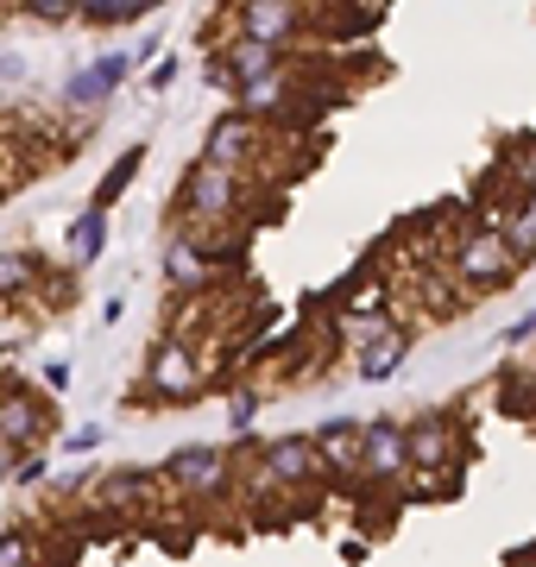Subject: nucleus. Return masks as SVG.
Instances as JSON below:
<instances>
[{"instance_id": "1", "label": "nucleus", "mask_w": 536, "mask_h": 567, "mask_svg": "<svg viewBox=\"0 0 536 567\" xmlns=\"http://www.w3.org/2000/svg\"><path fill=\"white\" fill-rule=\"evenodd\" d=\"M247 203V183L240 171H215V164H189L184 183H177V203H171V221H196V227H221L240 215Z\"/></svg>"}, {"instance_id": "2", "label": "nucleus", "mask_w": 536, "mask_h": 567, "mask_svg": "<svg viewBox=\"0 0 536 567\" xmlns=\"http://www.w3.org/2000/svg\"><path fill=\"white\" fill-rule=\"evenodd\" d=\"M449 271H454L461 284H467L474 297H486V290H505V284H512L517 271H524V265L512 259V246H505V234H498V227L480 221V227H467V234L454 240Z\"/></svg>"}, {"instance_id": "3", "label": "nucleus", "mask_w": 536, "mask_h": 567, "mask_svg": "<svg viewBox=\"0 0 536 567\" xmlns=\"http://www.w3.org/2000/svg\"><path fill=\"white\" fill-rule=\"evenodd\" d=\"M221 25L234 32V39L290 51V44H303L316 32V13H310V7H285V0H247V7H227Z\"/></svg>"}, {"instance_id": "4", "label": "nucleus", "mask_w": 536, "mask_h": 567, "mask_svg": "<svg viewBox=\"0 0 536 567\" xmlns=\"http://www.w3.org/2000/svg\"><path fill=\"white\" fill-rule=\"evenodd\" d=\"M208 385V360L184 334H165V341L145 353V398H158V404H184L196 391Z\"/></svg>"}, {"instance_id": "5", "label": "nucleus", "mask_w": 536, "mask_h": 567, "mask_svg": "<svg viewBox=\"0 0 536 567\" xmlns=\"http://www.w3.org/2000/svg\"><path fill=\"white\" fill-rule=\"evenodd\" d=\"M252 480L271 492H310L329 480V466L316 454V435H278V442L259 447V461H252Z\"/></svg>"}, {"instance_id": "6", "label": "nucleus", "mask_w": 536, "mask_h": 567, "mask_svg": "<svg viewBox=\"0 0 536 567\" xmlns=\"http://www.w3.org/2000/svg\"><path fill=\"white\" fill-rule=\"evenodd\" d=\"M158 480H165L177 498H215V492L234 480V454L215 447V442H189V447H177V454L158 466Z\"/></svg>"}, {"instance_id": "7", "label": "nucleus", "mask_w": 536, "mask_h": 567, "mask_svg": "<svg viewBox=\"0 0 536 567\" xmlns=\"http://www.w3.org/2000/svg\"><path fill=\"white\" fill-rule=\"evenodd\" d=\"M411 473V423H392V416H372L367 442H360V480H379L392 486Z\"/></svg>"}, {"instance_id": "8", "label": "nucleus", "mask_w": 536, "mask_h": 567, "mask_svg": "<svg viewBox=\"0 0 536 567\" xmlns=\"http://www.w3.org/2000/svg\"><path fill=\"white\" fill-rule=\"evenodd\" d=\"M259 158V121H247L240 107H221L203 133V152L196 164H215V171H240V164Z\"/></svg>"}, {"instance_id": "9", "label": "nucleus", "mask_w": 536, "mask_h": 567, "mask_svg": "<svg viewBox=\"0 0 536 567\" xmlns=\"http://www.w3.org/2000/svg\"><path fill=\"white\" fill-rule=\"evenodd\" d=\"M44 435H51V398L0 379V442H13L32 454V447H44Z\"/></svg>"}, {"instance_id": "10", "label": "nucleus", "mask_w": 536, "mask_h": 567, "mask_svg": "<svg viewBox=\"0 0 536 567\" xmlns=\"http://www.w3.org/2000/svg\"><path fill=\"white\" fill-rule=\"evenodd\" d=\"M221 278V259H208V246H203V234H171V246H165V284L177 290V297H203L208 284Z\"/></svg>"}, {"instance_id": "11", "label": "nucleus", "mask_w": 536, "mask_h": 567, "mask_svg": "<svg viewBox=\"0 0 536 567\" xmlns=\"http://www.w3.org/2000/svg\"><path fill=\"white\" fill-rule=\"evenodd\" d=\"M133 70H140V63H133V51H107V58L83 63V70H70V82H63V107H95V102H107V95H114V89H121Z\"/></svg>"}, {"instance_id": "12", "label": "nucleus", "mask_w": 536, "mask_h": 567, "mask_svg": "<svg viewBox=\"0 0 536 567\" xmlns=\"http://www.w3.org/2000/svg\"><path fill=\"white\" fill-rule=\"evenodd\" d=\"M208 58L227 70V82H234V89H247V82H266V76H278V70H290V51H278V44H252V39H234V32H227V44H215Z\"/></svg>"}, {"instance_id": "13", "label": "nucleus", "mask_w": 536, "mask_h": 567, "mask_svg": "<svg viewBox=\"0 0 536 567\" xmlns=\"http://www.w3.org/2000/svg\"><path fill=\"white\" fill-rule=\"evenodd\" d=\"M461 461V429L442 416V410H423L411 416V473H442V466Z\"/></svg>"}, {"instance_id": "14", "label": "nucleus", "mask_w": 536, "mask_h": 567, "mask_svg": "<svg viewBox=\"0 0 536 567\" xmlns=\"http://www.w3.org/2000/svg\"><path fill=\"white\" fill-rule=\"evenodd\" d=\"M411 328H398V334H385L379 347H367V353H353V379L360 385H385V379H398L404 372V360H411Z\"/></svg>"}, {"instance_id": "15", "label": "nucleus", "mask_w": 536, "mask_h": 567, "mask_svg": "<svg viewBox=\"0 0 536 567\" xmlns=\"http://www.w3.org/2000/svg\"><path fill=\"white\" fill-rule=\"evenodd\" d=\"M398 316H392V303L385 297H372V303H353L348 316H341V334H348V347L353 353H367V347H379L385 334H398Z\"/></svg>"}, {"instance_id": "16", "label": "nucleus", "mask_w": 536, "mask_h": 567, "mask_svg": "<svg viewBox=\"0 0 536 567\" xmlns=\"http://www.w3.org/2000/svg\"><path fill=\"white\" fill-rule=\"evenodd\" d=\"M316 435V454H322V466L329 473H360V442H367V423H322V429H310Z\"/></svg>"}, {"instance_id": "17", "label": "nucleus", "mask_w": 536, "mask_h": 567, "mask_svg": "<svg viewBox=\"0 0 536 567\" xmlns=\"http://www.w3.org/2000/svg\"><path fill=\"white\" fill-rule=\"evenodd\" d=\"M158 486V473H140V466H121V473H102L95 480V505L102 511H140Z\"/></svg>"}, {"instance_id": "18", "label": "nucleus", "mask_w": 536, "mask_h": 567, "mask_svg": "<svg viewBox=\"0 0 536 567\" xmlns=\"http://www.w3.org/2000/svg\"><path fill=\"white\" fill-rule=\"evenodd\" d=\"M290 95H297V82H290V70H278V76H266V82L234 89V107H240L247 121H271L278 107H290Z\"/></svg>"}, {"instance_id": "19", "label": "nucleus", "mask_w": 536, "mask_h": 567, "mask_svg": "<svg viewBox=\"0 0 536 567\" xmlns=\"http://www.w3.org/2000/svg\"><path fill=\"white\" fill-rule=\"evenodd\" d=\"M39 284H44V259H39V252H25V246L0 252V303H20V297H32Z\"/></svg>"}, {"instance_id": "20", "label": "nucleus", "mask_w": 536, "mask_h": 567, "mask_svg": "<svg viewBox=\"0 0 536 567\" xmlns=\"http://www.w3.org/2000/svg\"><path fill=\"white\" fill-rule=\"evenodd\" d=\"M498 234H505L517 265H530L536 259V196H512V208L498 215Z\"/></svg>"}, {"instance_id": "21", "label": "nucleus", "mask_w": 536, "mask_h": 567, "mask_svg": "<svg viewBox=\"0 0 536 567\" xmlns=\"http://www.w3.org/2000/svg\"><path fill=\"white\" fill-rule=\"evenodd\" d=\"M107 252V208H95L89 203L76 221H70V259L76 265H95Z\"/></svg>"}, {"instance_id": "22", "label": "nucleus", "mask_w": 536, "mask_h": 567, "mask_svg": "<svg viewBox=\"0 0 536 567\" xmlns=\"http://www.w3.org/2000/svg\"><path fill=\"white\" fill-rule=\"evenodd\" d=\"M140 164H145V140H140V145H126L121 158L107 164V177L95 183V196H89V203H95V208H114V203L126 196V189H133V177H140Z\"/></svg>"}, {"instance_id": "23", "label": "nucleus", "mask_w": 536, "mask_h": 567, "mask_svg": "<svg viewBox=\"0 0 536 567\" xmlns=\"http://www.w3.org/2000/svg\"><path fill=\"white\" fill-rule=\"evenodd\" d=\"M145 20H152L145 0H83V25H95V32H121V25H145Z\"/></svg>"}, {"instance_id": "24", "label": "nucleus", "mask_w": 536, "mask_h": 567, "mask_svg": "<svg viewBox=\"0 0 536 567\" xmlns=\"http://www.w3.org/2000/svg\"><path fill=\"white\" fill-rule=\"evenodd\" d=\"M252 416H259V385H240L234 398H227V429L247 442V435H252Z\"/></svg>"}, {"instance_id": "25", "label": "nucleus", "mask_w": 536, "mask_h": 567, "mask_svg": "<svg viewBox=\"0 0 536 567\" xmlns=\"http://www.w3.org/2000/svg\"><path fill=\"white\" fill-rule=\"evenodd\" d=\"M25 13L39 25H83V0H32Z\"/></svg>"}, {"instance_id": "26", "label": "nucleus", "mask_w": 536, "mask_h": 567, "mask_svg": "<svg viewBox=\"0 0 536 567\" xmlns=\"http://www.w3.org/2000/svg\"><path fill=\"white\" fill-rule=\"evenodd\" d=\"M32 561H39L32 536L25 529H0V567H32Z\"/></svg>"}, {"instance_id": "27", "label": "nucleus", "mask_w": 536, "mask_h": 567, "mask_svg": "<svg viewBox=\"0 0 536 567\" xmlns=\"http://www.w3.org/2000/svg\"><path fill=\"white\" fill-rule=\"evenodd\" d=\"M102 442H107V429L89 423V429H76V435H63V454H95Z\"/></svg>"}, {"instance_id": "28", "label": "nucleus", "mask_w": 536, "mask_h": 567, "mask_svg": "<svg viewBox=\"0 0 536 567\" xmlns=\"http://www.w3.org/2000/svg\"><path fill=\"white\" fill-rule=\"evenodd\" d=\"M512 183H517V196H536V145L524 158H512Z\"/></svg>"}, {"instance_id": "29", "label": "nucleus", "mask_w": 536, "mask_h": 567, "mask_svg": "<svg viewBox=\"0 0 536 567\" xmlns=\"http://www.w3.org/2000/svg\"><path fill=\"white\" fill-rule=\"evenodd\" d=\"M20 466H25V447L0 442V486H13V480H20Z\"/></svg>"}, {"instance_id": "30", "label": "nucleus", "mask_w": 536, "mask_h": 567, "mask_svg": "<svg viewBox=\"0 0 536 567\" xmlns=\"http://www.w3.org/2000/svg\"><path fill=\"white\" fill-rule=\"evenodd\" d=\"M44 480H51V461H44V454H25V466H20L13 486H44Z\"/></svg>"}, {"instance_id": "31", "label": "nucleus", "mask_w": 536, "mask_h": 567, "mask_svg": "<svg viewBox=\"0 0 536 567\" xmlns=\"http://www.w3.org/2000/svg\"><path fill=\"white\" fill-rule=\"evenodd\" d=\"M152 58H165V39H158V32H140V44H133V63H152Z\"/></svg>"}, {"instance_id": "32", "label": "nucleus", "mask_w": 536, "mask_h": 567, "mask_svg": "<svg viewBox=\"0 0 536 567\" xmlns=\"http://www.w3.org/2000/svg\"><path fill=\"white\" fill-rule=\"evenodd\" d=\"M177 70H184V63H177V58H158V63H152V89L165 95L171 82H177Z\"/></svg>"}, {"instance_id": "33", "label": "nucleus", "mask_w": 536, "mask_h": 567, "mask_svg": "<svg viewBox=\"0 0 536 567\" xmlns=\"http://www.w3.org/2000/svg\"><path fill=\"white\" fill-rule=\"evenodd\" d=\"M530 334H536V309H530V316H517V322L505 328V341H512V347H524Z\"/></svg>"}, {"instance_id": "34", "label": "nucleus", "mask_w": 536, "mask_h": 567, "mask_svg": "<svg viewBox=\"0 0 536 567\" xmlns=\"http://www.w3.org/2000/svg\"><path fill=\"white\" fill-rule=\"evenodd\" d=\"M44 385H51V391H63V385H70V365H63V360H51V365H44Z\"/></svg>"}, {"instance_id": "35", "label": "nucleus", "mask_w": 536, "mask_h": 567, "mask_svg": "<svg viewBox=\"0 0 536 567\" xmlns=\"http://www.w3.org/2000/svg\"><path fill=\"white\" fill-rule=\"evenodd\" d=\"M121 316H126V297H107V303H102V322L114 328V322H121Z\"/></svg>"}]
</instances>
